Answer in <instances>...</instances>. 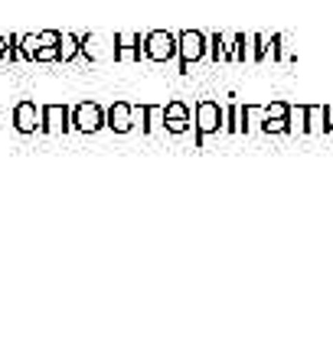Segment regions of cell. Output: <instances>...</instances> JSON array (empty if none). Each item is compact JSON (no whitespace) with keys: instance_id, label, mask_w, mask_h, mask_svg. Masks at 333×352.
<instances>
[{"instance_id":"1","label":"cell","mask_w":333,"mask_h":352,"mask_svg":"<svg viewBox=\"0 0 333 352\" xmlns=\"http://www.w3.org/2000/svg\"><path fill=\"white\" fill-rule=\"evenodd\" d=\"M72 127L82 134H95L105 127V108L98 101H78L72 108Z\"/></svg>"},{"instance_id":"2","label":"cell","mask_w":333,"mask_h":352,"mask_svg":"<svg viewBox=\"0 0 333 352\" xmlns=\"http://www.w3.org/2000/svg\"><path fill=\"white\" fill-rule=\"evenodd\" d=\"M13 127H17V134H36L43 131V104L36 101H17L13 104Z\"/></svg>"},{"instance_id":"3","label":"cell","mask_w":333,"mask_h":352,"mask_svg":"<svg viewBox=\"0 0 333 352\" xmlns=\"http://www.w3.org/2000/svg\"><path fill=\"white\" fill-rule=\"evenodd\" d=\"M177 52H180L177 36H170L164 30H157V33H151V36L144 39V56L154 59V63H166V59H173Z\"/></svg>"},{"instance_id":"4","label":"cell","mask_w":333,"mask_h":352,"mask_svg":"<svg viewBox=\"0 0 333 352\" xmlns=\"http://www.w3.org/2000/svg\"><path fill=\"white\" fill-rule=\"evenodd\" d=\"M177 43H180V72H186L190 63H196V59H203L206 56V36L203 33H196V30L180 33Z\"/></svg>"},{"instance_id":"5","label":"cell","mask_w":333,"mask_h":352,"mask_svg":"<svg viewBox=\"0 0 333 352\" xmlns=\"http://www.w3.org/2000/svg\"><path fill=\"white\" fill-rule=\"evenodd\" d=\"M72 127L69 104H43V134H65Z\"/></svg>"},{"instance_id":"6","label":"cell","mask_w":333,"mask_h":352,"mask_svg":"<svg viewBox=\"0 0 333 352\" xmlns=\"http://www.w3.org/2000/svg\"><path fill=\"white\" fill-rule=\"evenodd\" d=\"M222 118H226V111L219 108L216 101H200V104H196V131H200V140H203L206 134L219 131Z\"/></svg>"},{"instance_id":"7","label":"cell","mask_w":333,"mask_h":352,"mask_svg":"<svg viewBox=\"0 0 333 352\" xmlns=\"http://www.w3.org/2000/svg\"><path fill=\"white\" fill-rule=\"evenodd\" d=\"M105 127H111L118 134H128L131 127H134V108H131L128 101H115V104L105 111Z\"/></svg>"},{"instance_id":"8","label":"cell","mask_w":333,"mask_h":352,"mask_svg":"<svg viewBox=\"0 0 333 352\" xmlns=\"http://www.w3.org/2000/svg\"><path fill=\"white\" fill-rule=\"evenodd\" d=\"M164 127L173 131V134H183V131L190 127V108H186L183 101H170L164 108Z\"/></svg>"},{"instance_id":"9","label":"cell","mask_w":333,"mask_h":352,"mask_svg":"<svg viewBox=\"0 0 333 352\" xmlns=\"http://www.w3.org/2000/svg\"><path fill=\"white\" fill-rule=\"evenodd\" d=\"M115 43H118L115 59H121V63H128V59H138V56H141V36L121 33V36H115Z\"/></svg>"},{"instance_id":"10","label":"cell","mask_w":333,"mask_h":352,"mask_svg":"<svg viewBox=\"0 0 333 352\" xmlns=\"http://www.w3.org/2000/svg\"><path fill=\"white\" fill-rule=\"evenodd\" d=\"M78 52H82V43H78V36H72V33H63V39H59V59H63V63H69V59H76Z\"/></svg>"},{"instance_id":"11","label":"cell","mask_w":333,"mask_h":352,"mask_svg":"<svg viewBox=\"0 0 333 352\" xmlns=\"http://www.w3.org/2000/svg\"><path fill=\"white\" fill-rule=\"evenodd\" d=\"M56 59H59V46H39L33 56V63H56Z\"/></svg>"}]
</instances>
